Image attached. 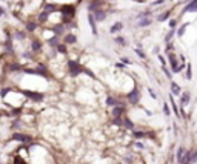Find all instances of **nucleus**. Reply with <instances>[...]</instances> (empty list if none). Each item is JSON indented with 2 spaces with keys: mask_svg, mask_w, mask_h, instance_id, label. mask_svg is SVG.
Returning a JSON list of instances; mask_svg holds the SVG:
<instances>
[{
  "mask_svg": "<svg viewBox=\"0 0 197 164\" xmlns=\"http://www.w3.org/2000/svg\"><path fill=\"white\" fill-rule=\"evenodd\" d=\"M163 114L166 115V117H168V115H171V110H169V104L168 103H163Z\"/></svg>",
  "mask_w": 197,
  "mask_h": 164,
  "instance_id": "473e14b6",
  "label": "nucleus"
},
{
  "mask_svg": "<svg viewBox=\"0 0 197 164\" xmlns=\"http://www.w3.org/2000/svg\"><path fill=\"white\" fill-rule=\"evenodd\" d=\"M183 157H185V149H183L182 146H180V147L177 149V153H176V158H177V163H179V164L182 163V159H183Z\"/></svg>",
  "mask_w": 197,
  "mask_h": 164,
  "instance_id": "f3484780",
  "label": "nucleus"
},
{
  "mask_svg": "<svg viewBox=\"0 0 197 164\" xmlns=\"http://www.w3.org/2000/svg\"><path fill=\"white\" fill-rule=\"evenodd\" d=\"M153 23V19L151 17H143V19H139V28H145V26H149Z\"/></svg>",
  "mask_w": 197,
  "mask_h": 164,
  "instance_id": "f8f14e48",
  "label": "nucleus"
},
{
  "mask_svg": "<svg viewBox=\"0 0 197 164\" xmlns=\"http://www.w3.org/2000/svg\"><path fill=\"white\" fill-rule=\"evenodd\" d=\"M23 95H26V97H29L31 100H34V101H40L43 98V95L42 94H39V92H29V91H23L22 92Z\"/></svg>",
  "mask_w": 197,
  "mask_h": 164,
  "instance_id": "6e6552de",
  "label": "nucleus"
},
{
  "mask_svg": "<svg viewBox=\"0 0 197 164\" xmlns=\"http://www.w3.org/2000/svg\"><path fill=\"white\" fill-rule=\"evenodd\" d=\"M128 97V101L129 103H132V104H137L139 103V100H140V91L137 89V87H134V89L129 92V94L126 95Z\"/></svg>",
  "mask_w": 197,
  "mask_h": 164,
  "instance_id": "7ed1b4c3",
  "label": "nucleus"
},
{
  "mask_svg": "<svg viewBox=\"0 0 197 164\" xmlns=\"http://www.w3.org/2000/svg\"><path fill=\"white\" fill-rule=\"evenodd\" d=\"M48 45L49 46H57V45H59V37H57V35H54V37H51V38H49L48 40Z\"/></svg>",
  "mask_w": 197,
  "mask_h": 164,
  "instance_id": "412c9836",
  "label": "nucleus"
},
{
  "mask_svg": "<svg viewBox=\"0 0 197 164\" xmlns=\"http://www.w3.org/2000/svg\"><path fill=\"white\" fill-rule=\"evenodd\" d=\"M148 92H149V95H151V97H153V98H154V100H157V95H156V94H154V91H153V89H148Z\"/></svg>",
  "mask_w": 197,
  "mask_h": 164,
  "instance_id": "4c0bfd02",
  "label": "nucleus"
},
{
  "mask_svg": "<svg viewBox=\"0 0 197 164\" xmlns=\"http://www.w3.org/2000/svg\"><path fill=\"white\" fill-rule=\"evenodd\" d=\"M171 9H168V11H165V12H162L160 15H157V20L159 22H165V20H168L169 19V15H171Z\"/></svg>",
  "mask_w": 197,
  "mask_h": 164,
  "instance_id": "a211bd4d",
  "label": "nucleus"
},
{
  "mask_svg": "<svg viewBox=\"0 0 197 164\" xmlns=\"http://www.w3.org/2000/svg\"><path fill=\"white\" fill-rule=\"evenodd\" d=\"M86 19H88L89 26H91L92 34H94V35H97V23H96V19H94V14H92V12H89V14L86 15Z\"/></svg>",
  "mask_w": 197,
  "mask_h": 164,
  "instance_id": "423d86ee",
  "label": "nucleus"
},
{
  "mask_svg": "<svg viewBox=\"0 0 197 164\" xmlns=\"http://www.w3.org/2000/svg\"><path fill=\"white\" fill-rule=\"evenodd\" d=\"M171 94L173 95H177V97L182 94V87L179 86L176 81H173V80H171Z\"/></svg>",
  "mask_w": 197,
  "mask_h": 164,
  "instance_id": "ddd939ff",
  "label": "nucleus"
},
{
  "mask_svg": "<svg viewBox=\"0 0 197 164\" xmlns=\"http://www.w3.org/2000/svg\"><path fill=\"white\" fill-rule=\"evenodd\" d=\"M56 48H57V51H59L60 54H66V52H68V51H66V45H62V43H59Z\"/></svg>",
  "mask_w": 197,
  "mask_h": 164,
  "instance_id": "393cba45",
  "label": "nucleus"
},
{
  "mask_svg": "<svg viewBox=\"0 0 197 164\" xmlns=\"http://www.w3.org/2000/svg\"><path fill=\"white\" fill-rule=\"evenodd\" d=\"M185 12H197V0H190V2L183 6L182 14H185Z\"/></svg>",
  "mask_w": 197,
  "mask_h": 164,
  "instance_id": "20e7f679",
  "label": "nucleus"
},
{
  "mask_svg": "<svg viewBox=\"0 0 197 164\" xmlns=\"http://www.w3.org/2000/svg\"><path fill=\"white\" fill-rule=\"evenodd\" d=\"M115 43L120 46H126V40H125L123 37H115Z\"/></svg>",
  "mask_w": 197,
  "mask_h": 164,
  "instance_id": "c85d7f7f",
  "label": "nucleus"
},
{
  "mask_svg": "<svg viewBox=\"0 0 197 164\" xmlns=\"http://www.w3.org/2000/svg\"><path fill=\"white\" fill-rule=\"evenodd\" d=\"M14 140H19V141H29V136H26V135H19V134H16V135H14Z\"/></svg>",
  "mask_w": 197,
  "mask_h": 164,
  "instance_id": "a878e982",
  "label": "nucleus"
},
{
  "mask_svg": "<svg viewBox=\"0 0 197 164\" xmlns=\"http://www.w3.org/2000/svg\"><path fill=\"white\" fill-rule=\"evenodd\" d=\"M146 134L145 132H134V138H145Z\"/></svg>",
  "mask_w": 197,
  "mask_h": 164,
  "instance_id": "f704fd0d",
  "label": "nucleus"
},
{
  "mask_svg": "<svg viewBox=\"0 0 197 164\" xmlns=\"http://www.w3.org/2000/svg\"><path fill=\"white\" fill-rule=\"evenodd\" d=\"M35 28H37V23H35V22H28V23H26V29L31 31V32H33Z\"/></svg>",
  "mask_w": 197,
  "mask_h": 164,
  "instance_id": "b1692460",
  "label": "nucleus"
},
{
  "mask_svg": "<svg viewBox=\"0 0 197 164\" xmlns=\"http://www.w3.org/2000/svg\"><path fill=\"white\" fill-rule=\"evenodd\" d=\"M159 60H160V63H162V66H166V61H165V58L162 55H159Z\"/></svg>",
  "mask_w": 197,
  "mask_h": 164,
  "instance_id": "58836bf2",
  "label": "nucleus"
},
{
  "mask_svg": "<svg viewBox=\"0 0 197 164\" xmlns=\"http://www.w3.org/2000/svg\"><path fill=\"white\" fill-rule=\"evenodd\" d=\"M162 69H163L165 75H166V78H168V80H173V72H171V69H168V66H162Z\"/></svg>",
  "mask_w": 197,
  "mask_h": 164,
  "instance_id": "5701e85b",
  "label": "nucleus"
},
{
  "mask_svg": "<svg viewBox=\"0 0 197 164\" xmlns=\"http://www.w3.org/2000/svg\"><path fill=\"white\" fill-rule=\"evenodd\" d=\"M48 15H49L48 12H46V11H43L42 14H40V17H39V22H40V23H43V22H45V20L48 19Z\"/></svg>",
  "mask_w": 197,
  "mask_h": 164,
  "instance_id": "2f4dec72",
  "label": "nucleus"
},
{
  "mask_svg": "<svg viewBox=\"0 0 197 164\" xmlns=\"http://www.w3.org/2000/svg\"><path fill=\"white\" fill-rule=\"evenodd\" d=\"M163 2H165V0H154V2H153V5H154V6H159V5H162Z\"/></svg>",
  "mask_w": 197,
  "mask_h": 164,
  "instance_id": "e433bc0d",
  "label": "nucleus"
},
{
  "mask_svg": "<svg viewBox=\"0 0 197 164\" xmlns=\"http://www.w3.org/2000/svg\"><path fill=\"white\" fill-rule=\"evenodd\" d=\"M171 2H173V0H171Z\"/></svg>",
  "mask_w": 197,
  "mask_h": 164,
  "instance_id": "c03bdc74",
  "label": "nucleus"
},
{
  "mask_svg": "<svg viewBox=\"0 0 197 164\" xmlns=\"http://www.w3.org/2000/svg\"><path fill=\"white\" fill-rule=\"evenodd\" d=\"M68 66H69V74L73 75V77H79L80 74H83L85 72V68L80 63H77V61H74V60H71L69 63H68Z\"/></svg>",
  "mask_w": 197,
  "mask_h": 164,
  "instance_id": "f03ea898",
  "label": "nucleus"
},
{
  "mask_svg": "<svg viewBox=\"0 0 197 164\" xmlns=\"http://www.w3.org/2000/svg\"><path fill=\"white\" fill-rule=\"evenodd\" d=\"M186 72H185V78L186 80H191L192 78V68H191V63H186Z\"/></svg>",
  "mask_w": 197,
  "mask_h": 164,
  "instance_id": "6ab92c4d",
  "label": "nucleus"
},
{
  "mask_svg": "<svg viewBox=\"0 0 197 164\" xmlns=\"http://www.w3.org/2000/svg\"><path fill=\"white\" fill-rule=\"evenodd\" d=\"M63 40H65V45H74V43L77 42V37H75L74 34H66Z\"/></svg>",
  "mask_w": 197,
  "mask_h": 164,
  "instance_id": "2eb2a0df",
  "label": "nucleus"
},
{
  "mask_svg": "<svg viewBox=\"0 0 197 164\" xmlns=\"http://www.w3.org/2000/svg\"><path fill=\"white\" fill-rule=\"evenodd\" d=\"M117 65V68H120V69H125V65L122 63V61H120V63H115Z\"/></svg>",
  "mask_w": 197,
  "mask_h": 164,
  "instance_id": "ea45409f",
  "label": "nucleus"
},
{
  "mask_svg": "<svg viewBox=\"0 0 197 164\" xmlns=\"http://www.w3.org/2000/svg\"><path fill=\"white\" fill-rule=\"evenodd\" d=\"M176 35V29L174 28H169L168 31V34L165 35V43H169V42H173V37Z\"/></svg>",
  "mask_w": 197,
  "mask_h": 164,
  "instance_id": "dca6fc26",
  "label": "nucleus"
},
{
  "mask_svg": "<svg viewBox=\"0 0 197 164\" xmlns=\"http://www.w3.org/2000/svg\"><path fill=\"white\" fill-rule=\"evenodd\" d=\"M197 163V149L191 150V164H196Z\"/></svg>",
  "mask_w": 197,
  "mask_h": 164,
  "instance_id": "bb28decb",
  "label": "nucleus"
},
{
  "mask_svg": "<svg viewBox=\"0 0 197 164\" xmlns=\"http://www.w3.org/2000/svg\"><path fill=\"white\" fill-rule=\"evenodd\" d=\"M169 104H171V108H173V112L176 114V117H177V118H180V112H179L177 103H176V101H174V95H173V94H169Z\"/></svg>",
  "mask_w": 197,
  "mask_h": 164,
  "instance_id": "9b49d317",
  "label": "nucleus"
},
{
  "mask_svg": "<svg viewBox=\"0 0 197 164\" xmlns=\"http://www.w3.org/2000/svg\"><path fill=\"white\" fill-rule=\"evenodd\" d=\"M188 26H190V22H185V23H183V25H180V26H179V29L176 31V35H177L179 38H182L183 35H185V32H186V28H188Z\"/></svg>",
  "mask_w": 197,
  "mask_h": 164,
  "instance_id": "9d476101",
  "label": "nucleus"
},
{
  "mask_svg": "<svg viewBox=\"0 0 197 164\" xmlns=\"http://www.w3.org/2000/svg\"><path fill=\"white\" fill-rule=\"evenodd\" d=\"M166 57H168V61H169V68H171V72L173 74H179V54L174 51H169L166 52Z\"/></svg>",
  "mask_w": 197,
  "mask_h": 164,
  "instance_id": "f257e3e1",
  "label": "nucleus"
},
{
  "mask_svg": "<svg viewBox=\"0 0 197 164\" xmlns=\"http://www.w3.org/2000/svg\"><path fill=\"white\" fill-rule=\"evenodd\" d=\"M56 9H57V6L54 5V3H49V5L45 6V11H46V12H52V11H56Z\"/></svg>",
  "mask_w": 197,
  "mask_h": 164,
  "instance_id": "cd10ccee",
  "label": "nucleus"
},
{
  "mask_svg": "<svg viewBox=\"0 0 197 164\" xmlns=\"http://www.w3.org/2000/svg\"><path fill=\"white\" fill-rule=\"evenodd\" d=\"M176 26H177V19H171V20H169V28L176 29Z\"/></svg>",
  "mask_w": 197,
  "mask_h": 164,
  "instance_id": "c9c22d12",
  "label": "nucleus"
},
{
  "mask_svg": "<svg viewBox=\"0 0 197 164\" xmlns=\"http://www.w3.org/2000/svg\"><path fill=\"white\" fill-rule=\"evenodd\" d=\"M134 52H136V54H137L139 57H140V58H142V60H145V58H146V54H145V52H143V51L140 49V48H137V49H136V51H134Z\"/></svg>",
  "mask_w": 197,
  "mask_h": 164,
  "instance_id": "7c9ffc66",
  "label": "nucleus"
},
{
  "mask_svg": "<svg viewBox=\"0 0 197 164\" xmlns=\"http://www.w3.org/2000/svg\"><path fill=\"white\" fill-rule=\"evenodd\" d=\"M122 29H123V23H122V22H115V23L109 28V32L111 34H115V32H120Z\"/></svg>",
  "mask_w": 197,
  "mask_h": 164,
  "instance_id": "4468645a",
  "label": "nucleus"
},
{
  "mask_svg": "<svg viewBox=\"0 0 197 164\" xmlns=\"http://www.w3.org/2000/svg\"><path fill=\"white\" fill-rule=\"evenodd\" d=\"M3 14H5V9H3V8H0V17H2Z\"/></svg>",
  "mask_w": 197,
  "mask_h": 164,
  "instance_id": "37998d69",
  "label": "nucleus"
},
{
  "mask_svg": "<svg viewBox=\"0 0 197 164\" xmlns=\"http://www.w3.org/2000/svg\"><path fill=\"white\" fill-rule=\"evenodd\" d=\"M10 69H11V71H20L22 66H20L19 63H12V65L10 66Z\"/></svg>",
  "mask_w": 197,
  "mask_h": 164,
  "instance_id": "72a5a7b5",
  "label": "nucleus"
},
{
  "mask_svg": "<svg viewBox=\"0 0 197 164\" xmlns=\"http://www.w3.org/2000/svg\"><path fill=\"white\" fill-rule=\"evenodd\" d=\"M33 51H40L42 49V42H40V40H37V38H34L33 40Z\"/></svg>",
  "mask_w": 197,
  "mask_h": 164,
  "instance_id": "aec40b11",
  "label": "nucleus"
},
{
  "mask_svg": "<svg viewBox=\"0 0 197 164\" xmlns=\"http://www.w3.org/2000/svg\"><path fill=\"white\" fill-rule=\"evenodd\" d=\"M123 112H125V104L119 103L117 106H114V109H113V117L114 118H120Z\"/></svg>",
  "mask_w": 197,
  "mask_h": 164,
  "instance_id": "0eeeda50",
  "label": "nucleus"
},
{
  "mask_svg": "<svg viewBox=\"0 0 197 164\" xmlns=\"http://www.w3.org/2000/svg\"><path fill=\"white\" fill-rule=\"evenodd\" d=\"M190 101H191V92L190 91L182 92L180 94V106L182 108H185L186 104H190Z\"/></svg>",
  "mask_w": 197,
  "mask_h": 164,
  "instance_id": "39448f33",
  "label": "nucleus"
},
{
  "mask_svg": "<svg viewBox=\"0 0 197 164\" xmlns=\"http://www.w3.org/2000/svg\"><path fill=\"white\" fill-rule=\"evenodd\" d=\"M151 15V11L148 9V11H142V12H139V15H137V19H143V17H149Z\"/></svg>",
  "mask_w": 197,
  "mask_h": 164,
  "instance_id": "c756f323",
  "label": "nucleus"
},
{
  "mask_svg": "<svg viewBox=\"0 0 197 164\" xmlns=\"http://www.w3.org/2000/svg\"><path fill=\"white\" fill-rule=\"evenodd\" d=\"M122 63H125V65H128V63H129V60L126 58V57H123V58H122Z\"/></svg>",
  "mask_w": 197,
  "mask_h": 164,
  "instance_id": "a19ab883",
  "label": "nucleus"
},
{
  "mask_svg": "<svg viewBox=\"0 0 197 164\" xmlns=\"http://www.w3.org/2000/svg\"><path fill=\"white\" fill-rule=\"evenodd\" d=\"M94 19H96V22H103L106 19V12L102 8H99V9L94 11Z\"/></svg>",
  "mask_w": 197,
  "mask_h": 164,
  "instance_id": "1a4fd4ad",
  "label": "nucleus"
},
{
  "mask_svg": "<svg viewBox=\"0 0 197 164\" xmlns=\"http://www.w3.org/2000/svg\"><path fill=\"white\" fill-rule=\"evenodd\" d=\"M106 104H108V106H113V108H114V106L119 104V101L115 100L114 97H108V98H106Z\"/></svg>",
  "mask_w": 197,
  "mask_h": 164,
  "instance_id": "4be33fe9",
  "label": "nucleus"
},
{
  "mask_svg": "<svg viewBox=\"0 0 197 164\" xmlns=\"http://www.w3.org/2000/svg\"><path fill=\"white\" fill-rule=\"evenodd\" d=\"M16 164H25L23 161H22V159L20 158H16Z\"/></svg>",
  "mask_w": 197,
  "mask_h": 164,
  "instance_id": "79ce46f5",
  "label": "nucleus"
}]
</instances>
